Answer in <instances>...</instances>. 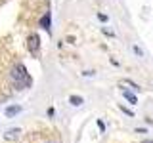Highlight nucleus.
Listing matches in <instances>:
<instances>
[{
	"label": "nucleus",
	"mask_w": 153,
	"mask_h": 143,
	"mask_svg": "<svg viewBox=\"0 0 153 143\" xmlns=\"http://www.w3.org/2000/svg\"><path fill=\"white\" fill-rule=\"evenodd\" d=\"M12 80H13V84H16V88H17V90L29 88V86H31V82H33L23 63H17V65L12 69Z\"/></svg>",
	"instance_id": "f257e3e1"
},
{
	"label": "nucleus",
	"mask_w": 153,
	"mask_h": 143,
	"mask_svg": "<svg viewBox=\"0 0 153 143\" xmlns=\"http://www.w3.org/2000/svg\"><path fill=\"white\" fill-rule=\"evenodd\" d=\"M27 46H29V52H31L33 55H36L38 50H40V38H38V35H29Z\"/></svg>",
	"instance_id": "f03ea898"
},
{
	"label": "nucleus",
	"mask_w": 153,
	"mask_h": 143,
	"mask_svg": "<svg viewBox=\"0 0 153 143\" xmlns=\"http://www.w3.org/2000/svg\"><path fill=\"white\" fill-rule=\"evenodd\" d=\"M19 137H21V130L19 128H12V130H8L4 133V139H8V141H16Z\"/></svg>",
	"instance_id": "7ed1b4c3"
},
{
	"label": "nucleus",
	"mask_w": 153,
	"mask_h": 143,
	"mask_svg": "<svg viewBox=\"0 0 153 143\" xmlns=\"http://www.w3.org/2000/svg\"><path fill=\"white\" fill-rule=\"evenodd\" d=\"M50 25H52V19H50V13H44V15L40 17V27L44 29V31L50 32Z\"/></svg>",
	"instance_id": "20e7f679"
},
{
	"label": "nucleus",
	"mask_w": 153,
	"mask_h": 143,
	"mask_svg": "<svg viewBox=\"0 0 153 143\" xmlns=\"http://www.w3.org/2000/svg\"><path fill=\"white\" fill-rule=\"evenodd\" d=\"M21 113V107L19 105H10V107H6V116L8 118H12V116H16V114Z\"/></svg>",
	"instance_id": "39448f33"
},
{
	"label": "nucleus",
	"mask_w": 153,
	"mask_h": 143,
	"mask_svg": "<svg viewBox=\"0 0 153 143\" xmlns=\"http://www.w3.org/2000/svg\"><path fill=\"white\" fill-rule=\"evenodd\" d=\"M123 95H124V99H126V101H130L132 105H136V103H138V97L130 92V90H123Z\"/></svg>",
	"instance_id": "423d86ee"
},
{
	"label": "nucleus",
	"mask_w": 153,
	"mask_h": 143,
	"mask_svg": "<svg viewBox=\"0 0 153 143\" xmlns=\"http://www.w3.org/2000/svg\"><path fill=\"white\" fill-rule=\"evenodd\" d=\"M119 84H121V86H128V88L134 90V92H140V90H142V88H140V86H138L136 82H132V80H128V78H126V80H121Z\"/></svg>",
	"instance_id": "0eeeda50"
},
{
	"label": "nucleus",
	"mask_w": 153,
	"mask_h": 143,
	"mask_svg": "<svg viewBox=\"0 0 153 143\" xmlns=\"http://www.w3.org/2000/svg\"><path fill=\"white\" fill-rule=\"evenodd\" d=\"M69 103L75 105V107H80V105L84 103V99L80 97V95H69Z\"/></svg>",
	"instance_id": "6e6552de"
},
{
	"label": "nucleus",
	"mask_w": 153,
	"mask_h": 143,
	"mask_svg": "<svg viewBox=\"0 0 153 143\" xmlns=\"http://www.w3.org/2000/svg\"><path fill=\"white\" fill-rule=\"evenodd\" d=\"M121 111H123V113H126L128 116H134V113L130 111V109H126V107H124V105H121Z\"/></svg>",
	"instance_id": "1a4fd4ad"
},
{
	"label": "nucleus",
	"mask_w": 153,
	"mask_h": 143,
	"mask_svg": "<svg viewBox=\"0 0 153 143\" xmlns=\"http://www.w3.org/2000/svg\"><path fill=\"white\" fill-rule=\"evenodd\" d=\"M134 52H136V55L143 57V50H140V48H138V46H134Z\"/></svg>",
	"instance_id": "9d476101"
},
{
	"label": "nucleus",
	"mask_w": 153,
	"mask_h": 143,
	"mask_svg": "<svg viewBox=\"0 0 153 143\" xmlns=\"http://www.w3.org/2000/svg\"><path fill=\"white\" fill-rule=\"evenodd\" d=\"M98 126H100V130H102V132H103V130H105V124H103V122H102V120H98Z\"/></svg>",
	"instance_id": "9b49d317"
},
{
	"label": "nucleus",
	"mask_w": 153,
	"mask_h": 143,
	"mask_svg": "<svg viewBox=\"0 0 153 143\" xmlns=\"http://www.w3.org/2000/svg\"><path fill=\"white\" fill-rule=\"evenodd\" d=\"M142 143H153V139H143Z\"/></svg>",
	"instance_id": "f8f14e48"
}]
</instances>
